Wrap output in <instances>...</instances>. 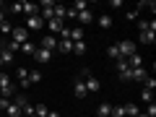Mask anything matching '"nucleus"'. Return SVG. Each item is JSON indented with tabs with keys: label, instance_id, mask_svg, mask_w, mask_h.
<instances>
[{
	"label": "nucleus",
	"instance_id": "obj_6",
	"mask_svg": "<svg viewBox=\"0 0 156 117\" xmlns=\"http://www.w3.org/2000/svg\"><path fill=\"white\" fill-rule=\"evenodd\" d=\"M21 13H26V18L29 16H39V5L37 3H21Z\"/></svg>",
	"mask_w": 156,
	"mask_h": 117
},
{
	"label": "nucleus",
	"instance_id": "obj_7",
	"mask_svg": "<svg viewBox=\"0 0 156 117\" xmlns=\"http://www.w3.org/2000/svg\"><path fill=\"white\" fill-rule=\"evenodd\" d=\"M29 29H44L42 16H29V18H26V31H29Z\"/></svg>",
	"mask_w": 156,
	"mask_h": 117
},
{
	"label": "nucleus",
	"instance_id": "obj_3",
	"mask_svg": "<svg viewBox=\"0 0 156 117\" xmlns=\"http://www.w3.org/2000/svg\"><path fill=\"white\" fill-rule=\"evenodd\" d=\"M11 42H16V44L18 47H21L23 44V42H29V34H26V26H18V29H13V31H11Z\"/></svg>",
	"mask_w": 156,
	"mask_h": 117
},
{
	"label": "nucleus",
	"instance_id": "obj_17",
	"mask_svg": "<svg viewBox=\"0 0 156 117\" xmlns=\"http://www.w3.org/2000/svg\"><path fill=\"white\" fill-rule=\"evenodd\" d=\"M21 52H23V55H31V57H34L37 44H34V42H23V44H21Z\"/></svg>",
	"mask_w": 156,
	"mask_h": 117
},
{
	"label": "nucleus",
	"instance_id": "obj_8",
	"mask_svg": "<svg viewBox=\"0 0 156 117\" xmlns=\"http://www.w3.org/2000/svg\"><path fill=\"white\" fill-rule=\"evenodd\" d=\"M73 94H76L78 99H83V96L89 94V91H86V86H83V81H81L78 76H76V83H73Z\"/></svg>",
	"mask_w": 156,
	"mask_h": 117
},
{
	"label": "nucleus",
	"instance_id": "obj_11",
	"mask_svg": "<svg viewBox=\"0 0 156 117\" xmlns=\"http://www.w3.org/2000/svg\"><path fill=\"white\" fill-rule=\"evenodd\" d=\"M125 62H128V68H130V70H133V68H143V60H140V55H138V52H133V55H130Z\"/></svg>",
	"mask_w": 156,
	"mask_h": 117
},
{
	"label": "nucleus",
	"instance_id": "obj_40",
	"mask_svg": "<svg viewBox=\"0 0 156 117\" xmlns=\"http://www.w3.org/2000/svg\"><path fill=\"white\" fill-rule=\"evenodd\" d=\"M138 117H146V115H143V112H140V115H138Z\"/></svg>",
	"mask_w": 156,
	"mask_h": 117
},
{
	"label": "nucleus",
	"instance_id": "obj_4",
	"mask_svg": "<svg viewBox=\"0 0 156 117\" xmlns=\"http://www.w3.org/2000/svg\"><path fill=\"white\" fill-rule=\"evenodd\" d=\"M34 57H37V62H50V60H52V52H50V50H44V47H37Z\"/></svg>",
	"mask_w": 156,
	"mask_h": 117
},
{
	"label": "nucleus",
	"instance_id": "obj_21",
	"mask_svg": "<svg viewBox=\"0 0 156 117\" xmlns=\"http://www.w3.org/2000/svg\"><path fill=\"white\" fill-rule=\"evenodd\" d=\"M96 115H99V117H109V115H112V104H99Z\"/></svg>",
	"mask_w": 156,
	"mask_h": 117
},
{
	"label": "nucleus",
	"instance_id": "obj_22",
	"mask_svg": "<svg viewBox=\"0 0 156 117\" xmlns=\"http://www.w3.org/2000/svg\"><path fill=\"white\" fill-rule=\"evenodd\" d=\"M70 42H83V29H70Z\"/></svg>",
	"mask_w": 156,
	"mask_h": 117
},
{
	"label": "nucleus",
	"instance_id": "obj_19",
	"mask_svg": "<svg viewBox=\"0 0 156 117\" xmlns=\"http://www.w3.org/2000/svg\"><path fill=\"white\" fill-rule=\"evenodd\" d=\"M65 5H55V11H52V18H60V21H65Z\"/></svg>",
	"mask_w": 156,
	"mask_h": 117
},
{
	"label": "nucleus",
	"instance_id": "obj_31",
	"mask_svg": "<svg viewBox=\"0 0 156 117\" xmlns=\"http://www.w3.org/2000/svg\"><path fill=\"white\" fill-rule=\"evenodd\" d=\"M11 31H13V26H11L8 21H3V23H0V34H3V37H5V34H11Z\"/></svg>",
	"mask_w": 156,
	"mask_h": 117
},
{
	"label": "nucleus",
	"instance_id": "obj_13",
	"mask_svg": "<svg viewBox=\"0 0 156 117\" xmlns=\"http://www.w3.org/2000/svg\"><path fill=\"white\" fill-rule=\"evenodd\" d=\"M130 76H133V81H140V83H143L148 73H146V68H133V70H130Z\"/></svg>",
	"mask_w": 156,
	"mask_h": 117
},
{
	"label": "nucleus",
	"instance_id": "obj_26",
	"mask_svg": "<svg viewBox=\"0 0 156 117\" xmlns=\"http://www.w3.org/2000/svg\"><path fill=\"white\" fill-rule=\"evenodd\" d=\"M73 52H76V55H83L86 52V42H73Z\"/></svg>",
	"mask_w": 156,
	"mask_h": 117
},
{
	"label": "nucleus",
	"instance_id": "obj_36",
	"mask_svg": "<svg viewBox=\"0 0 156 117\" xmlns=\"http://www.w3.org/2000/svg\"><path fill=\"white\" fill-rule=\"evenodd\" d=\"M47 117H60V112H47Z\"/></svg>",
	"mask_w": 156,
	"mask_h": 117
},
{
	"label": "nucleus",
	"instance_id": "obj_38",
	"mask_svg": "<svg viewBox=\"0 0 156 117\" xmlns=\"http://www.w3.org/2000/svg\"><path fill=\"white\" fill-rule=\"evenodd\" d=\"M23 117H37V115H34V112H29V115H23Z\"/></svg>",
	"mask_w": 156,
	"mask_h": 117
},
{
	"label": "nucleus",
	"instance_id": "obj_32",
	"mask_svg": "<svg viewBox=\"0 0 156 117\" xmlns=\"http://www.w3.org/2000/svg\"><path fill=\"white\" fill-rule=\"evenodd\" d=\"M143 115H146V117H156V104H154V101H151V104L146 107V112H143Z\"/></svg>",
	"mask_w": 156,
	"mask_h": 117
},
{
	"label": "nucleus",
	"instance_id": "obj_28",
	"mask_svg": "<svg viewBox=\"0 0 156 117\" xmlns=\"http://www.w3.org/2000/svg\"><path fill=\"white\" fill-rule=\"evenodd\" d=\"M107 55H109L112 60H120V52H117V44H109V47H107Z\"/></svg>",
	"mask_w": 156,
	"mask_h": 117
},
{
	"label": "nucleus",
	"instance_id": "obj_20",
	"mask_svg": "<svg viewBox=\"0 0 156 117\" xmlns=\"http://www.w3.org/2000/svg\"><path fill=\"white\" fill-rule=\"evenodd\" d=\"M73 11H76V13H81V11H89V3H86V0H76V3H73Z\"/></svg>",
	"mask_w": 156,
	"mask_h": 117
},
{
	"label": "nucleus",
	"instance_id": "obj_10",
	"mask_svg": "<svg viewBox=\"0 0 156 117\" xmlns=\"http://www.w3.org/2000/svg\"><path fill=\"white\" fill-rule=\"evenodd\" d=\"M57 52H62V55L73 52V42L70 39H57Z\"/></svg>",
	"mask_w": 156,
	"mask_h": 117
},
{
	"label": "nucleus",
	"instance_id": "obj_24",
	"mask_svg": "<svg viewBox=\"0 0 156 117\" xmlns=\"http://www.w3.org/2000/svg\"><path fill=\"white\" fill-rule=\"evenodd\" d=\"M11 78H8V73H0V89H3V91H5V89H11Z\"/></svg>",
	"mask_w": 156,
	"mask_h": 117
},
{
	"label": "nucleus",
	"instance_id": "obj_34",
	"mask_svg": "<svg viewBox=\"0 0 156 117\" xmlns=\"http://www.w3.org/2000/svg\"><path fill=\"white\" fill-rule=\"evenodd\" d=\"M8 104H11V99H5V96H0V109H8Z\"/></svg>",
	"mask_w": 156,
	"mask_h": 117
},
{
	"label": "nucleus",
	"instance_id": "obj_14",
	"mask_svg": "<svg viewBox=\"0 0 156 117\" xmlns=\"http://www.w3.org/2000/svg\"><path fill=\"white\" fill-rule=\"evenodd\" d=\"M16 76H18V83L21 86H29V68H18Z\"/></svg>",
	"mask_w": 156,
	"mask_h": 117
},
{
	"label": "nucleus",
	"instance_id": "obj_39",
	"mask_svg": "<svg viewBox=\"0 0 156 117\" xmlns=\"http://www.w3.org/2000/svg\"><path fill=\"white\" fill-rule=\"evenodd\" d=\"M0 11H3V0H0Z\"/></svg>",
	"mask_w": 156,
	"mask_h": 117
},
{
	"label": "nucleus",
	"instance_id": "obj_15",
	"mask_svg": "<svg viewBox=\"0 0 156 117\" xmlns=\"http://www.w3.org/2000/svg\"><path fill=\"white\" fill-rule=\"evenodd\" d=\"M122 107H125V117H138L140 115L138 104H133V101H130V104H122Z\"/></svg>",
	"mask_w": 156,
	"mask_h": 117
},
{
	"label": "nucleus",
	"instance_id": "obj_2",
	"mask_svg": "<svg viewBox=\"0 0 156 117\" xmlns=\"http://www.w3.org/2000/svg\"><path fill=\"white\" fill-rule=\"evenodd\" d=\"M117 52H120V57L122 60H128L133 52H138L135 50V42H130V39H122V42H117Z\"/></svg>",
	"mask_w": 156,
	"mask_h": 117
},
{
	"label": "nucleus",
	"instance_id": "obj_16",
	"mask_svg": "<svg viewBox=\"0 0 156 117\" xmlns=\"http://www.w3.org/2000/svg\"><path fill=\"white\" fill-rule=\"evenodd\" d=\"M5 115H8V117H23V112H21V107H16V104L11 101L8 109H5Z\"/></svg>",
	"mask_w": 156,
	"mask_h": 117
},
{
	"label": "nucleus",
	"instance_id": "obj_35",
	"mask_svg": "<svg viewBox=\"0 0 156 117\" xmlns=\"http://www.w3.org/2000/svg\"><path fill=\"white\" fill-rule=\"evenodd\" d=\"M138 18V11H128V21H135Z\"/></svg>",
	"mask_w": 156,
	"mask_h": 117
},
{
	"label": "nucleus",
	"instance_id": "obj_1",
	"mask_svg": "<svg viewBox=\"0 0 156 117\" xmlns=\"http://www.w3.org/2000/svg\"><path fill=\"white\" fill-rule=\"evenodd\" d=\"M138 31H140V42L143 44H154V39H156V23L154 21H140L138 23Z\"/></svg>",
	"mask_w": 156,
	"mask_h": 117
},
{
	"label": "nucleus",
	"instance_id": "obj_23",
	"mask_svg": "<svg viewBox=\"0 0 156 117\" xmlns=\"http://www.w3.org/2000/svg\"><path fill=\"white\" fill-rule=\"evenodd\" d=\"M39 81H42V73L29 68V86H31V83H39Z\"/></svg>",
	"mask_w": 156,
	"mask_h": 117
},
{
	"label": "nucleus",
	"instance_id": "obj_37",
	"mask_svg": "<svg viewBox=\"0 0 156 117\" xmlns=\"http://www.w3.org/2000/svg\"><path fill=\"white\" fill-rule=\"evenodd\" d=\"M3 21H8V18H5V13H3V11H0V23H3Z\"/></svg>",
	"mask_w": 156,
	"mask_h": 117
},
{
	"label": "nucleus",
	"instance_id": "obj_33",
	"mask_svg": "<svg viewBox=\"0 0 156 117\" xmlns=\"http://www.w3.org/2000/svg\"><path fill=\"white\" fill-rule=\"evenodd\" d=\"M99 26H104V29L112 26V18H109V16H99Z\"/></svg>",
	"mask_w": 156,
	"mask_h": 117
},
{
	"label": "nucleus",
	"instance_id": "obj_18",
	"mask_svg": "<svg viewBox=\"0 0 156 117\" xmlns=\"http://www.w3.org/2000/svg\"><path fill=\"white\" fill-rule=\"evenodd\" d=\"M76 18L81 21V26H86V23H91V11H81Z\"/></svg>",
	"mask_w": 156,
	"mask_h": 117
},
{
	"label": "nucleus",
	"instance_id": "obj_29",
	"mask_svg": "<svg viewBox=\"0 0 156 117\" xmlns=\"http://www.w3.org/2000/svg\"><path fill=\"white\" fill-rule=\"evenodd\" d=\"M47 112H50V109H47L44 104H37V107H34V115H37V117H47Z\"/></svg>",
	"mask_w": 156,
	"mask_h": 117
},
{
	"label": "nucleus",
	"instance_id": "obj_5",
	"mask_svg": "<svg viewBox=\"0 0 156 117\" xmlns=\"http://www.w3.org/2000/svg\"><path fill=\"white\" fill-rule=\"evenodd\" d=\"M44 26L50 29V31H55V34H60L62 29H65V21H60V18H50V21H47Z\"/></svg>",
	"mask_w": 156,
	"mask_h": 117
},
{
	"label": "nucleus",
	"instance_id": "obj_27",
	"mask_svg": "<svg viewBox=\"0 0 156 117\" xmlns=\"http://www.w3.org/2000/svg\"><path fill=\"white\" fill-rule=\"evenodd\" d=\"M143 89H151V91L156 89V78H154V76H146V81H143Z\"/></svg>",
	"mask_w": 156,
	"mask_h": 117
},
{
	"label": "nucleus",
	"instance_id": "obj_25",
	"mask_svg": "<svg viewBox=\"0 0 156 117\" xmlns=\"http://www.w3.org/2000/svg\"><path fill=\"white\" fill-rule=\"evenodd\" d=\"M140 99H143L146 104H151V101H154V91H151V89H143V91H140Z\"/></svg>",
	"mask_w": 156,
	"mask_h": 117
},
{
	"label": "nucleus",
	"instance_id": "obj_9",
	"mask_svg": "<svg viewBox=\"0 0 156 117\" xmlns=\"http://www.w3.org/2000/svg\"><path fill=\"white\" fill-rule=\"evenodd\" d=\"M42 47H44V50H50V52H55V50H57V39L52 37V34H44V39H42Z\"/></svg>",
	"mask_w": 156,
	"mask_h": 117
},
{
	"label": "nucleus",
	"instance_id": "obj_41",
	"mask_svg": "<svg viewBox=\"0 0 156 117\" xmlns=\"http://www.w3.org/2000/svg\"><path fill=\"white\" fill-rule=\"evenodd\" d=\"M0 68H3V60H0Z\"/></svg>",
	"mask_w": 156,
	"mask_h": 117
},
{
	"label": "nucleus",
	"instance_id": "obj_42",
	"mask_svg": "<svg viewBox=\"0 0 156 117\" xmlns=\"http://www.w3.org/2000/svg\"><path fill=\"white\" fill-rule=\"evenodd\" d=\"M0 44H3V42H0Z\"/></svg>",
	"mask_w": 156,
	"mask_h": 117
},
{
	"label": "nucleus",
	"instance_id": "obj_30",
	"mask_svg": "<svg viewBox=\"0 0 156 117\" xmlns=\"http://www.w3.org/2000/svg\"><path fill=\"white\" fill-rule=\"evenodd\" d=\"M109 117H125V107H122V104L112 107V115H109Z\"/></svg>",
	"mask_w": 156,
	"mask_h": 117
},
{
	"label": "nucleus",
	"instance_id": "obj_12",
	"mask_svg": "<svg viewBox=\"0 0 156 117\" xmlns=\"http://www.w3.org/2000/svg\"><path fill=\"white\" fill-rule=\"evenodd\" d=\"M13 57H16V55H13L11 50H5V47L0 44V60H3V65H11V62H13Z\"/></svg>",
	"mask_w": 156,
	"mask_h": 117
}]
</instances>
